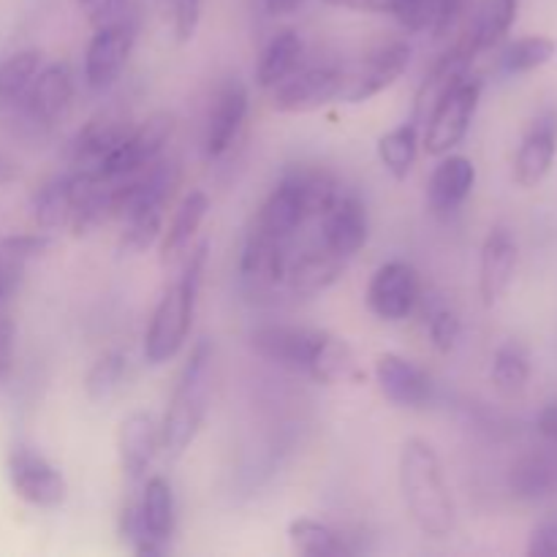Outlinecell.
Wrapping results in <instances>:
<instances>
[{"label":"cell","mask_w":557,"mask_h":557,"mask_svg":"<svg viewBox=\"0 0 557 557\" xmlns=\"http://www.w3.org/2000/svg\"><path fill=\"white\" fill-rule=\"evenodd\" d=\"M288 542L294 553L305 557H348L354 547L341 531L313 517H297L288 522Z\"/></svg>","instance_id":"obj_30"},{"label":"cell","mask_w":557,"mask_h":557,"mask_svg":"<svg viewBox=\"0 0 557 557\" xmlns=\"http://www.w3.org/2000/svg\"><path fill=\"white\" fill-rule=\"evenodd\" d=\"M517 264H520V248L515 234L506 226H495L482 245V261H479V294L487 308H495L515 281Z\"/></svg>","instance_id":"obj_19"},{"label":"cell","mask_w":557,"mask_h":557,"mask_svg":"<svg viewBox=\"0 0 557 557\" xmlns=\"http://www.w3.org/2000/svg\"><path fill=\"white\" fill-rule=\"evenodd\" d=\"M528 555L531 557H557V517L544 520L531 533V544H528Z\"/></svg>","instance_id":"obj_44"},{"label":"cell","mask_w":557,"mask_h":557,"mask_svg":"<svg viewBox=\"0 0 557 557\" xmlns=\"http://www.w3.org/2000/svg\"><path fill=\"white\" fill-rule=\"evenodd\" d=\"M76 3H79V11L92 30L114 25V22L128 16V0H76Z\"/></svg>","instance_id":"obj_40"},{"label":"cell","mask_w":557,"mask_h":557,"mask_svg":"<svg viewBox=\"0 0 557 557\" xmlns=\"http://www.w3.org/2000/svg\"><path fill=\"white\" fill-rule=\"evenodd\" d=\"M158 449H161V424L152 419V413L134 411L120 422L117 455L128 482H145Z\"/></svg>","instance_id":"obj_21"},{"label":"cell","mask_w":557,"mask_h":557,"mask_svg":"<svg viewBox=\"0 0 557 557\" xmlns=\"http://www.w3.org/2000/svg\"><path fill=\"white\" fill-rule=\"evenodd\" d=\"M131 131L128 114L117 112V109H107L98 117H92L85 128L76 134L74 145H71V161L74 169H96L109 152L117 147V141L123 139Z\"/></svg>","instance_id":"obj_24"},{"label":"cell","mask_w":557,"mask_h":557,"mask_svg":"<svg viewBox=\"0 0 557 557\" xmlns=\"http://www.w3.org/2000/svg\"><path fill=\"white\" fill-rule=\"evenodd\" d=\"M41 71V52L22 49L0 63V103H20Z\"/></svg>","instance_id":"obj_36"},{"label":"cell","mask_w":557,"mask_h":557,"mask_svg":"<svg viewBox=\"0 0 557 557\" xmlns=\"http://www.w3.org/2000/svg\"><path fill=\"white\" fill-rule=\"evenodd\" d=\"M337 92H341L337 65L297 69L292 76L272 87V109L281 114H308L337 101Z\"/></svg>","instance_id":"obj_12"},{"label":"cell","mask_w":557,"mask_h":557,"mask_svg":"<svg viewBox=\"0 0 557 557\" xmlns=\"http://www.w3.org/2000/svg\"><path fill=\"white\" fill-rule=\"evenodd\" d=\"M411 63V47L406 41H386L370 49L364 58L341 69V103H364L379 92L389 90Z\"/></svg>","instance_id":"obj_7"},{"label":"cell","mask_w":557,"mask_h":557,"mask_svg":"<svg viewBox=\"0 0 557 557\" xmlns=\"http://www.w3.org/2000/svg\"><path fill=\"white\" fill-rule=\"evenodd\" d=\"M212 354H215L212 343L201 337L190 348L188 362L174 386V395L161 422V449L169 460H180L205 428L207 413H210Z\"/></svg>","instance_id":"obj_4"},{"label":"cell","mask_w":557,"mask_h":557,"mask_svg":"<svg viewBox=\"0 0 557 557\" xmlns=\"http://www.w3.org/2000/svg\"><path fill=\"white\" fill-rule=\"evenodd\" d=\"M128 379V359L120 351H107L92 362L85 375V395L90 403H109Z\"/></svg>","instance_id":"obj_35"},{"label":"cell","mask_w":557,"mask_h":557,"mask_svg":"<svg viewBox=\"0 0 557 557\" xmlns=\"http://www.w3.org/2000/svg\"><path fill=\"white\" fill-rule=\"evenodd\" d=\"M343 270H346V259L319 245V248L305 250V253L294 256L288 261V272L283 283L292 288L294 297H319V294L330 292L341 281Z\"/></svg>","instance_id":"obj_23"},{"label":"cell","mask_w":557,"mask_h":557,"mask_svg":"<svg viewBox=\"0 0 557 557\" xmlns=\"http://www.w3.org/2000/svg\"><path fill=\"white\" fill-rule=\"evenodd\" d=\"M473 60H476V54H473V49L468 47V41L462 36L435 60L433 69L424 74L422 85H419L417 98H413V123L424 125V120H428L430 112L438 107L441 98L449 90H455V87L471 74Z\"/></svg>","instance_id":"obj_18"},{"label":"cell","mask_w":557,"mask_h":557,"mask_svg":"<svg viewBox=\"0 0 557 557\" xmlns=\"http://www.w3.org/2000/svg\"><path fill=\"white\" fill-rule=\"evenodd\" d=\"M324 3L335 5V9L362 11V14H386L400 22L406 16L411 0H324Z\"/></svg>","instance_id":"obj_42"},{"label":"cell","mask_w":557,"mask_h":557,"mask_svg":"<svg viewBox=\"0 0 557 557\" xmlns=\"http://www.w3.org/2000/svg\"><path fill=\"white\" fill-rule=\"evenodd\" d=\"M136 500H139V515L147 536L161 544L163 549H169V542L177 531V504H174L172 484L163 476H150Z\"/></svg>","instance_id":"obj_26"},{"label":"cell","mask_w":557,"mask_h":557,"mask_svg":"<svg viewBox=\"0 0 557 557\" xmlns=\"http://www.w3.org/2000/svg\"><path fill=\"white\" fill-rule=\"evenodd\" d=\"M482 92L484 82L479 76L468 74L455 90H449L441 98L438 107L430 112V117L422 125V150L428 156H449V152H455L466 141L473 117H476Z\"/></svg>","instance_id":"obj_6"},{"label":"cell","mask_w":557,"mask_h":557,"mask_svg":"<svg viewBox=\"0 0 557 557\" xmlns=\"http://www.w3.org/2000/svg\"><path fill=\"white\" fill-rule=\"evenodd\" d=\"M509 490L520 500H544L557 493V449L522 455L509 471Z\"/></svg>","instance_id":"obj_25"},{"label":"cell","mask_w":557,"mask_h":557,"mask_svg":"<svg viewBox=\"0 0 557 557\" xmlns=\"http://www.w3.org/2000/svg\"><path fill=\"white\" fill-rule=\"evenodd\" d=\"M493 386L506 397H517L525 392L528 381H531V357H528L525 346L517 341H506L498 346L493 357V370H490Z\"/></svg>","instance_id":"obj_34"},{"label":"cell","mask_w":557,"mask_h":557,"mask_svg":"<svg viewBox=\"0 0 557 557\" xmlns=\"http://www.w3.org/2000/svg\"><path fill=\"white\" fill-rule=\"evenodd\" d=\"M476 185V166L466 156H441V163L433 169L428 183V207L433 215L451 218L460 212Z\"/></svg>","instance_id":"obj_22"},{"label":"cell","mask_w":557,"mask_h":557,"mask_svg":"<svg viewBox=\"0 0 557 557\" xmlns=\"http://www.w3.org/2000/svg\"><path fill=\"white\" fill-rule=\"evenodd\" d=\"M305 38L297 30H281L270 38L256 65V82L264 90H272L277 82L292 76L302 65Z\"/></svg>","instance_id":"obj_29"},{"label":"cell","mask_w":557,"mask_h":557,"mask_svg":"<svg viewBox=\"0 0 557 557\" xmlns=\"http://www.w3.org/2000/svg\"><path fill=\"white\" fill-rule=\"evenodd\" d=\"M20 177V172H16V166L11 161H5V158H0V185L5 183H14V180Z\"/></svg>","instance_id":"obj_49"},{"label":"cell","mask_w":557,"mask_h":557,"mask_svg":"<svg viewBox=\"0 0 557 557\" xmlns=\"http://www.w3.org/2000/svg\"><path fill=\"white\" fill-rule=\"evenodd\" d=\"M302 3H305V0H264L267 11H270V14H275V16L294 14V11H297Z\"/></svg>","instance_id":"obj_48"},{"label":"cell","mask_w":557,"mask_h":557,"mask_svg":"<svg viewBox=\"0 0 557 557\" xmlns=\"http://www.w3.org/2000/svg\"><path fill=\"white\" fill-rule=\"evenodd\" d=\"M375 381L381 395L400 408H424L433 403V375L400 354H381L375 359Z\"/></svg>","instance_id":"obj_17"},{"label":"cell","mask_w":557,"mask_h":557,"mask_svg":"<svg viewBox=\"0 0 557 557\" xmlns=\"http://www.w3.org/2000/svg\"><path fill=\"white\" fill-rule=\"evenodd\" d=\"M250 348L267 362L308 375L315 384H359L357 354L343 337L297 324H264L250 332Z\"/></svg>","instance_id":"obj_1"},{"label":"cell","mask_w":557,"mask_h":557,"mask_svg":"<svg viewBox=\"0 0 557 557\" xmlns=\"http://www.w3.org/2000/svg\"><path fill=\"white\" fill-rule=\"evenodd\" d=\"M288 250H292V239L275 237V234L267 232L264 226L253 221L243 245L239 275H243L245 283L256 288L281 286L286 281L288 261H292Z\"/></svg>","instance_id":"obj_15"},{"label":"cell","mask_w":557,"mask_h":557,"mask_svg":"<svg viewBox=\"0 0 557 557\" xmlns=\"http://www.w3.org/2000/svg\"><path fill=\"white\" fill-rule=\"evenodd\" d=\"M207 256H210V243L196 245L185 259L183 275L163 292L161 302L156 305V313H152L145 335V359L152 368L172 362L188 341L201 283H205Z\"/></svg>","instance_id":"obj_3"},{"label":"cell","mask_w":557,"mask_h":557,"mask_svg":"<svg viewBox=\"0 0 557 557\" xmlns=\"http://www.w3.org/2000/svg\"><path fill=\"white\" fill-rule=\"evenodd\" d=\"M473 0H438V14H435L433 22V36L435 38H446L457 25L462 22V16L468 14Z\"/></svg>","instance_id":"obj_43"},{"label":"cell","mask_w":557,"mask_h":557,"mask_svg":"<svg viewBox=\"0 0 557 557\" xmlns=\"http://www.w3.org/2000/svg\"><path fill=\"white\" fill-rule=\"evenodd\" d=\"M364 299H368V308L375 319L386 321V324L406 321L422 299L417 267L400 259L381 264L370 277Z\"/></svg>","instance_id":"obj_10"},{"label":"cell","mask_w":557,"mask_h":557,"mask_svg":"<svg viewBox=\"0 0 557 557\" xmlns=\"http://www.w3.org/2000/svg\"><path fill=\"white\" fill-rule=\"evenodd\" d=\"M539 433L557 444V403H549L542 413H539Z\"/></svg>","instance_id":"obj_47"},{"label":"cell","mask_w":557,"mask_h":557,"mask_svg":"<svg viewBox=\"0 0 557 557\" xmlns=\"http://www.w3.org/2000/svg\"><path fill=\"white\" fill-rule=\"evenodd\" d=\"M207 212H210V196L205 190H190L180 207L174 210L172 223H169L166 232L161 234V261L169 264V261L180 259V256L188 250L190 239L196 237V232L205 223Z\"/></svg>","instance_id":"obj_28"},{"label":"cell","mask_w":557,"mask_h":557,"mask_svg":"<svg viewBox=\"0 0 557 557\" xmlns=\"http://www.w3.org/2000/svg\"><path fill=\"white\" fill-rule=\"evenodd\" d=\"M174 134V114L169 112H156L139 123L136 128H131L123 139L117 141L112 152L98 163L92 172L101 180H123L131 177V174L141 172L145 166L156 163L161 158L163 147L169 145Z\"/></svg>","instance_id":"obj_8"},{"label":"cell","mask_w":557,"mask_h":557,"mask_svg":"<svg viewBox=\"0 0 557 557\" xmlns=\"http://www.w3.org/2000/svg\"><path fill=\"white\" fill-rule=\"evenodd\" d=\"M397 482L408 517L424 536L446 539L455 531V498L433 444L424 438H408L403 444Z\"/></svg>","instance_id":"obj_2"},{"label":"cell","mask_w":557,"mask_h":557,"mask_svg":"<svg viewBox=\"0 0 557 557\" xmlns=\"http://www.w3.org/2000/svg\"><path fill=\"white\" fill-rule=\"evenodd\" d=\"M120 536L128 544L131 553L139 557H158L166 553L161 544H156L147 536L145 522H141L139 515V500H128V504L123 506V511H120Z\"/></svg>","instance_id":"obj_37"},{"label":"cell","mask_w":557,"mask_h":557,"mask_svg":"<svg viewBox=\"0 0 557 557\" xmlns=\"http://www.w3.org/2000/svg\"><path fill=\"white\" fill-rule=\"evenodd\" d=\"M517 11H520V0H482L471 27L462 36L476 58L482 52H490L493 47H498L509 36V30L517 22Z\"/></svg>","instance_id":"obj_27"},{"label":"cell","mask_w":557,"mask_h":557,"mask_svg":"<svg viewBox=\"0 0 557 557\" xmlns=\"http://www.w3.org/2000/svg\"><path fill=\"white\" fill-rule=\"evenodd\" d=\"M419 147H422V125L413 123V120L386 131L379 139L381 166H384L397 183H403V180H408V174L413 172Z\"/></svg>","instance_id":"obj_31"},{"label":"cell","mask_w":557,"mask_h":557,"mask_svg":"<svg viewBox=\"0 0 557 557\" xmlns=\"http://www.w3.org/2000/svg\"><path fill=\"white\" fill-rule=\"evenodd\" d=\"M428 335L430 343L435 346V351H455L462 335V321L460 315H457V310H451L449 305H435L428 315Z\"/></svg>","instance_id":"obj_38"},{"label":"cell","mask_w":557,"mask_h":557,"mask_svg":"<svg viewBox=\"0 0 557 557\" xmlns=\"http://www.w3.org/2000/svg\"><path fill=\"white\" fill-rule=\"evenodd\" d=\"M201 25V0H174V36L180 44H190Z\"/></svg>","instance_id":"obj_41"},{"label":"cell","mask_w":557,"mask_h":557,"mask_svg":"<svg viewBox=\"0 0 557 557\" xmlns=\"http://www.w3.org/2000/svg\"><path fill=\"white\" fill-rule=\"evenodd\" d=\"M5 473L16 498L36 509H58L69 498V482L63 473L30 446H14L9 451Z\"/></svg>","instance_id":"obj_9"},{"label":"cell","mask_w":557,"mask_h":557,"mask_svg":"<svg viewBox=\"0 0 557 557\" xmlns=\"http://www.w3.org/2000/svg\"><path fill=\"white\" fill-rule=\"evenodd\" d=\"M22 267H25V261L11 259L9 253L0 250V305H3L5 299L16 292V286H20Z\"/></svg>","instance_id":"obj_46"},{"label":"cell","mask_w":557,"mask_h":557,"mask_svg":"<svg viewBox=\"0 0 557 557\" xmlns=\"http://www.w3.org/2000/svg\"><path fill=\"white\" fill-rule=\"evenodd\" d=\"M14 348H16L14 321L0 315V386L11 379V370H14Z\"/></svg>","instance_id":"obj_45"},{"label":"cell","mask_w":557,"mask_h":557,"mask_svg":"<svg viewBox=\"0 0 557 557\" xmlns=\"http://www.w3.org/2000/svg\"><path fill=\"white\" fill-rule=\"evenodd\" d=\"M557 54V41L549 36H525L511 41L509 47L500 52L498 58V74L500 76H522L531 71L542 69V65L553 63Z\"/></svg>","instance_id":"obj_32"},{"label":"cell","mask_w":557,"mask_h":557,"mask_svg":"<svg viewBox=\"0 0 557 557\" xmlns=\"http://www.w3.org/2000/svg\"><path fill=\"white\" fill-rule=\"evenodd\" d=\"M74 101V76L65 63H52L41 69L22 96V109L38 125H54L69 114Z\"/></svg>","instance_id":"obj_20"},{"label":"cell","mask_w":557,"mask_h":557,"mask_svg":"<svg viewBox=\"0 0 557 557\" xmlns=\"http://www.w3.org/2000/svg\"><path fill=\"white\" fill-rule=\"evenodd\" d=\"M321 245L341 259H354L370 237L368 207L351 190H341L330 207L321 212Z\"/></svg>","instance_id":"obj_13"},{"label":"cell","mask_w":557,"mask_h":557,"mask_svg":"<svg viewBox=\"0 0 557 557\" xmlns=\"http://www.w3.org/2000/svg\"><path fill=\"white\" fill-rule=\"evenodd\" d=\"M33 221L44 232H60L71 223V174L49 180L33 194Z\"/></svg>","instance_id":"obj_33"},{"label":"cell","mask_w":557,"mask_h":557,"mask_svg":"<svg viewBox=\"0 0 557 557\" xmlns=\"http://www.w3.org/2000/svg\"><path fill=\"white\" fill-rule=\"evenodd\" d=\"M341 190V183L326 169L292 166L283 172L275 188L270 190L259 215H256V223L275 237L294 239V234L310 218H321V212L335 201Z\"/></svg>","instance_id":"obj_5"},{"label":"cell","mask_w":557,"mask_h":557,"mask_svg":"<svg viewBox=\"0 0 557 557\" xmlns=\"http://www.w3.org/2000/svg\"><path fill=\"white\" fill-rule=\"evenodd\" d=\"M52 234L49 232H27V234H11V237L0 239V250L3 253H9L11 259L16 261H30V259H38V256L49 253V248H52Z\"/></svg>","instance_id":"obj_39"},{"label":"cell","mask_w":557,"mask_h":557,"mask_svg":"<svg viewBox=\"0 0 557 557\" xmlns=\"http://www.w3.org/2000/svg\"><path fill=\"white\" fill-rule=\"evenodd\" d=\"M136 47V20L114 22V25L98 27L92 33L85 52V82L92 92H103L120 79V74L128 65L131 52Z\"/></svg>","instance_id":"obj_11"},{"label":"cell","mask_w":557,"mask_h":557,"mask_svg":"<svg viewBox=\"0 0 557 557\" xmlns=\"http://www.w3.org/2000/svg\"><path fill=\"white\" fill-rule=\"evenodd\" d=\"M557 158V107L539 112L515 156V180L520 188H536L553 172Z\"/></svg>","instance_id":"obj_16"},{"label":"cell","mask_w":557,"mask_h":557,"mask_svg":"<svg viewBox=\"0 0 557 557\" xmlns=\"http://www.w3.org/2000/svg\"><path fill=\"white\" fill-rule=\"evenodd\" d=\"M248 87L239 79L223 82L215 101H212L205 131V156L210 158V161H218V158H223L232 150L234 141L239 139V131H243L245 120H248Z\"/></svg>","instance_id":"obj_14"}]
</instances>
